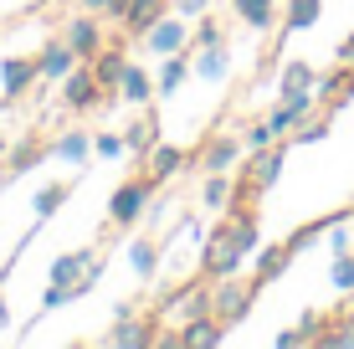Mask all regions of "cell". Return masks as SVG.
<instances>
[{
    "instance_id": "obj_1",
    "label": "cell",
    "mask_w": 354,
    "mask_h": 349,
    "mask_svg": "<svg viewBox=\"0 0 354 349\" xmlns=\"http://www.w3.org/2000/svg\"><path fill=\"white\" fill-rule=\"evenodd\" d=\"M257 293H262L257 278H241V283H236V272H231V278H216V283H211V314L231 329V323L247 319V308H252V298H257Z\"/></svg>"
},
{
    "instance_id": "obj_2",
    "label": "cell",
    "mask_w": 354,
    "mask_h": 349,
    "mask_svg": "<svg viewBox=\"0 0 354 349\" xmlns=\"http://www.w3.org/2000/svg\"><path fill=\"white\" fill-rule=\"evenodd\" d=\"M154 190H160V180H154L149 170L133 175V180H124V185L113 190V200H108V221H113V226H133L144 211H149Z\"/></svg>"
},
{
    "instance_id": "obj_3",
    "label": "cell",
    "mask_w": 354,
    "mask_h": 349,
    "mask_svg": "<svg viewBox=\"0 0 354 349\" xmlns=\"http://www.w3.org/2000/svg\"><path fill=\"white\" fill-rule=\"evenodd\" d=\"M241 164H247L252 196H267V190L277 185V175H283V164H288V139L283 144H267V149H257L252 160H241Z\"/></svg>"
},
{
    "instance_id": "obj_4",
    "label": "cell",
    "mask_w": 354,
    "mask_h": 349,
    "mask_svg": "<svg viewBox=\"0 0 354 349\" xmlns=\"http://www.w3.org/2000/svg\"><path fill=\"white\" fill-rule=\"evenodd\" d=\"M103 82H97L93 77V67H72L67 72V77H62V98H67V108H72V113H88V108H97V103H103Z\"/></svg>"
},
{
    "instance_id": "obj_5",
    "label": "cell",
    "mask_w": 354,
    "mask_h": 349,
    "mask_svg": "<svg viewBox=\"0 0 354 349\" xmlns=\"http://www.w3.org/2000/svg\"><path fill=\"white\" fill-rule=\"evenodd\" d=\"M144 46H149L154 57H175V52H185V46H190V31L180 26L175 16H160L149 31H144Z\"/></svg>"
},
{
    "instance_id": "obj_6",
    "label": "cell",
    "mask_w": 354,
    "mask_h": 349,
    "mask_svg": "<svg viewBox=\"0 0 354 349\" xmlns=\"http://www.w3.org/2000/svg\"><path fill=\"white\" fill-rule=\"evenodd\" d=\"M62 41L77 52V62H93L97 52H103V31H97V21L93 16H72L67 21V31H62Z\"/></svg>"
},
{
    "instance_id": "obj_7",
    "label": "cell",
    "mask_w": 354,
    "mask_h": 349,
    "mask_svg": "<svg viewBox=\"0 0 354 349\" xmlns=\"http://www.w3.org/2000/svg\"><path fill=\"white\" fill-rule=\"evenodd\" d=\"M154 339H160V334H154L149 323H139L133 314H113V329L103 334L108 349H118V344H124V349H144V344H154Z\"/></svg>"
},
{
    "instance_id": "obj_8",
    "label": "cell",
    "mask_w": 354,
    "mask_h": 349,
    "mask_svg": "<svg viewBox=\"0 0 354 349\" xmlns=\"http://www.w3.org/2000/svg\"><path fill=\"white\" fill-rule=\"evenodd\" d=\"M97 262H103V257H97V252H93V247H77V252H62V257H57V262H52V272H46V283H82V278H88V272L97 267Z\"/></svg>"
},
{
    "instance_id": "obj_9",
    "label": "cell",
    "mask_w": 354,
    "mask_h": 349,
    "mask_svg": "<svg viewBox=\"0 0 354 349\" xmlns=\"http://www.w3.org/2000/svg\"><path fill=\"white\" fill-rule=\"evenodd\" d=\"M221 339H226V323L216 314H195V319H185V329H180V349H211Z\"/></svg>"
},
{
    "instance_id": "obj_10",
    "label": "cell",
    "mask_w": 354,
    "mask_h": 349,
    "mask_svg": "<svg viewBox=\"0 0 354 349\" xmlns=\"http://www.w3.org/2000/svg\"><path fill=\"white\" fill-rule=\"evenodd\" d=\"M31 82H41L36 57H6V62H0V93H6V98H21Z\"/></svg>"
},
{
    "instance_id": "obj_11",
    "label": "cell",
    "mask_w": 354,
    "mask_h": 349,
    "mask_svg": "<svg viewBox=\"0 0 354 349\" xmlns=\"http://www.w3.org/2000/svg\"><path fill=\"white\" fill-rule=\"evenodd\" d=\"M241 149H247V144H241V139H211V144H205V149H201V170L205 175H231V164H236L241 160Z\"/></svg>"
},
{
    "instance_id": "obj_12",
    "label": "cell",
    "mask_w": 354,
    "mask_h": 349,
    "mask_svg": "<svg viewBox=\"0 0 354 349\" xmlns=\"http://www.w3.org/2000/svg\"><path fill=\"white\" fill-rule=\"evenodd\" d=\"M72 67H77V52H72L67 41H46L41 57H36V72H41V82H62Z\"/></svg>"
},
{
    "instance_id": "obj_13",
    "label": "cell",
    "mask_w": 354,
    "mask_h": 349,
    "mask_svg": "<svg viewBox=\"0 0 354 349\" xmlns=\"http://www.w3.org/2000/svg\"><path fill=\"white\" fill-rule=\"evenodd\" d=\"M93 77L103 82L108 93H118V77H124V67H129V57H124V36H118V46H103V52L93 57Z\"/></svg>"
},
{
    "instance_id": "obj_14",
    "label": "cell",
    "mask_w": 354,
    "mask_h": 349,
    "mask_svg": "<svg viewBox=\"0 0 354 349\" xmlns=\"http://www.w3.org/2000/svg\"><path fill=\"white\" fill-rule=\"evenodd\" d=\"M144 170L165 185V180H175L180 170H185V149H175V144H154V149L144 154Z\"/></svg>"
},
{
    "instance_id": "obj_15",
    "label": "cell",
    "mask_w": 354,
    "mask_h": 349,
    "mask_svg": "<svg viewBox=\"0 0 354 349\" xmlns=\"http://www.w3.org/2000/svg\"><path fill=\"white\" fill-rule=\"evenodd\" d=\"M226 67H231V52H226V46H195L190 77H201V82H221V77H226Z\"/></svg>"
},
{
    "instance_id": "obj_16",
    "label": "cell",
    "mask_w": 354,
    "mask_h": 349,
    "mask_svg": "<svg viewBox=\"0 0 354 349\" xmlns=\"http://www.w3.org/2000/svg\"><path fill=\"white\" fill-rule=\"evenodd\" d=\"M160 16H165V0H129V10H124V21H118V26H124L129 36H144ZM129 36H124V41H129Z\"/></svg>"
},
{
    "instance_id": "obj_17",
    "label": "cell",
    "mask_w": 354,
    "mask_h": 349,
    "mask_svg": "<svg viewBox=\"0 0 354 349\" xmlns=\"http://www.w3.org/2000/svg\"><path fill=\"white\" fill-rule=\"evenodd\" d=\"M46 154H52V160H62V164H82V160L93 154V134H82V129H67L62 139H52V149H46Z\"/></svg>"
},
{
    "instance_id": "obj_18",
    "label": "cell",
    "mask_w": 354,
    "mask_h": 349,
    "mask_svg": "<svg viewBox=\"0 0 354 349\" xmlns=\"http://www.w3.org/2000/svg\"><path fill=\"white\" fill-rule=\"evenodd\" d=\"M118 98H124V103H149L154 98V77H149V72H144V67H124V77H118Z\"/></svg>"
},
{
    "instance_id": "obj_19",
    "label": "cell",
    "mask_w": 354,
    "mask_h": 349,
    "mask_svg": "<svg viewBox=\"0 0 354 349\" xmlns=\"http://www.w3.org/2000/svg\"><path fill=\"white\" fill-rule=\"evenodd\" d=\"M231 10H236V21H247L257 31H267L277 21V0H231Z\"/></svg>"
},
{
    "instance_id": "obj_20",
    "label": "cell",
    "mask_w": 354,
    "mask_h": 349,
    "mask_svg": "<svg viewBox=\"0 0 354 349\" xmlns=\"http://www.w3.org/2000/svg\"><path fill=\"white\" fill-rule=\"evenodd\" d=\"M190 77V62H185V52H175V57H165L160 62V82H154V93L160 98H169V93H180V82Z\"/></svg>"
},
{
    "instance_id": "obj_21",
    "label": "cell",
    "mask_w": 354,
    "mask_h": 349,
    "mask_svg": "<svg viewBox=\"0 0 354 349\" xmlns=\"http://www.w3.org/2000/svg\"><path fill=\"white\" fill-rule=\"evenodd\" d=\"M288 262H292V242H277V247H267L262 257H257V272H252V278H257V283L267 287V283L277 278V272L288 267Z\"/></svg>"
},
{
    "instance_id": "obj_22",
    "label": "cell",
    "mask_w": 354,
    "mask_h": 349,
    "mask_svg": "<svg viewBox=\"0 0 354 349\" xmlns=\"http://www.w3.org/2000/svg\"><path fill=\"white\" fill-rule=\"evenodd\" d=\"M319 16H324V0H292L288 16H283V31H288V36H292V31H308Z\"/></svg>"
},
{
    "instance_id": "obj_23",
    "label": "cell",
    "mask_w": 354,
    "mask_h": 349,
    "mask_svg": "<svg viewBox=\"0 0 354 349\" xmlns=\"http://www.w3.org/2000/svg\"><path fill=\"white\" fill-rule=\"evenodd\" d=\"M124 144H129V154H139V160H144V154L160 144V118H139V124L124 134Z\"/></svg>"
},
{
    "instance_id": "obj_24",
    "label": "cell",
    "mask_w": 354,
    "mask_h": 349,
    "mask_svg": "<svg viewBox=\"0 0 354 349\" xmlns=\"http://www.w3.org/2000/svg\"><path fill=\"white\" fill-rule=\"evenodd\" d=\"M201 206H205V211H226V206H231V175H205Z\"/></svg>"
},
{
    "instance_id": "obj_25",
    "label": "cell",
    "mask_w": 354,
    "mask_h": 349,
    "mask_svg": "<svg viewBox=\"0 0 354 349\" xmlns=\"http://www.w3.org/2000/svg\"><path fill=\"white\" fill-rule=\"evenodd\" d=\"M129 262H133V272L149 283L154 272H160V247H154V242H133V247H129Z\"/></svg>"
},
{
    "instance_id": "obj_26",
    "label": "cell",
    "mask_w": 354,
    "mask_h": 349,
    "mask_svg": "<svg viewBox=\"0 0 354 349\" xmlns=\"http://www.w3.org/2000/svg\"><path fill=\"white\" fill-rule=\"evenodd\" d=\"M62 200H67V185H41V190H36V200H31L36 221H46V216H57V211H62Z\"/></svg>"
},
{
    "instance_id": "obj_27",
    "label": "cell",
    "mask_w": 354,
    "mask_h": 349,
    "mask_svg": "<svg viewBox=\"0 0 354 349\" xmlns=\"http://www.w3.org/2000/svg\"><path fill=\"white\" fill-rule=\"evenodd\" d=\"M313 88V67L308 62H283V88L277 93H308Z\"/></svg>"
},
{
    "instance_id": "obj_28",
    "label": "cell",
    "mask_w": 354,
    "mask_h": 349,
    "mask_svg": "<svg viewBox=\"0 0 354 349\" xmlns=\"http://www.w3.org/2000/svg\"><path fill=\"white\" fill-rule=\"evenodd\" d=\"M328 278H334V287H339V293H354V252H339V257H334V272H328Z\"/></svg>"
},
{
    "instance_id": "obj_29",
    "label": "cell",
    "mask_w": 354,
    "mask_h": 349,
    "mask_svg": "<svg viewBox=\"0 0 354 349\" xmlns=\"http://www.w3.org/2000/svg\"><path fill=\"white\" fill-rule=\"evenodd\" d=\"M93 154H97V160H124L129 144H124V134H97L93 139Z\"/></svg>"
},
{
    "instance_id": "obj_30",
    "label": "cell",
    "mask_w": 354,
    "mask_h": 349,
    "mask_svg": "<svg viewBox=\"0 0 354 349\" xmlns=\"http://www.w3.org/2000/svg\"><path fill=\"white\" fill-rule=\"evenodd\" d=\"M319 139H328V118H313V124H298L288 134V144H319Z\"/></svg>"
},
{
    "instance_id": "obj_31",
    "label": "cell",
    "mask_w": 354,
    "mask_h": 349,
    "mask_svg": "<svg viewBox=\"0 0 354 349\" xmlns=\"http://www.w3.org/2000/svg\"><path fill=\"white\" fill-rule=\"evenodd\" d=\"M190 41H195V46H226V31L216 26L211 16H201V26H195V36H190Z\"/></svg>"
},
{
    "instance_id": "obj_32",
    "label": "cell",
    "mask_w": 354,
    "mask_h": 349,
    "mask_svg": "<svg viewBox=\"0 0 354 349\" xmlns=\"http://www.w3.org/2000/svg\"><path fill=\"white\" fill-rule=\"evenodd\" d=\"M241 144H247V149L257 154V149H267V144H277V134L267 129V118H262V124H252V129H247V139H241Z\"/></svg>"
},
{
    "instance_id": "obj_33",
    "label": "cell",
    "mask_w": 354,
    "mask_h": 349,
    "mask_svg": "<svg viewBox=\"0 0 354 349\" xmlns=\"http://www.w3.org/2000/svg\"><path fill=\"white\" fill-rule=\"evenodd\" d=\"M82 10H108V16H113V21H124L129 0H82Z\"/></svg>"
},
{
    "instance_id": "obj_34",
    "label": "cell",
    "mask_w": 354,
    "mask_h": 349,
    "mask_svg": "<svg viewBox=\"0 0 354 349\" xmlns=\"http://www.w3.org/2000/svg\"><path fill=\"white\" fill-rule=\"evenodd\" d=\"M319 344L324 349H349L354 344V329H328V334H319Z\"/></svg>"
},
{
    "instance_id": "obj_35",
    "label": "cell",
    "mask_w": 354,
    "mask_h": 349,
    "mask_svg": "<svg viewBox=\"0 0 354 349\" xmlns=\"http://www.w3.org/2000/svg\"><path fill=\"white\" fill-rule=\"evenodd\" d=\"M175 10H180V16H205L211 0H175Z\"/></svg>"
},
{
    "instance_id": "obj_36",
    "label": "cell",
    "mask_w": 354,
    "mask_h": 349,
    "mask_svg": "<svg viewBox=\"0 0 354 349\" xmlns=\"http://www.w3.org/2000/svg\"><path fill=\"white\" fill-rule=\"evenodd\" d=\"M292 344H308V334H303V329H283V334H277V349H292Z\"/></svg>"
},
{
    "instance_id": "obj_37",
    "label": "cell",
    "mask_w": 354,
    "mask_h": 349,
    "mask_svg": "<svg viewBox=\"0 0 354 349\" xmlns=\"http://www.w3.org/2000/svg\"><path fill=\"white\" fill-rule=\"evenodd\" d=\"M339 62H354V36H349L344 46H339Z\"/></svg>"
},
{
    "instance_id": "obj_38",
    "label": "cell",
    "mask_w": 354,
    "mask_h": 349,
    "mask_svg": "<svg viewBox=\"0 0 354 349\" xmlns=\"http://www.w3.org/2000/svg\"><path fill=\"white\" fill-rule=\"evenodd\" d=\"M10 323V303H6V293H0V329Z\"/></svg>"
},
{
    "instance_id": "obj_39",
    "label": "cell",
    "mask_w": 354,
    "mask_h": 349,
    "mask_svg": "<svg viewBox=\"0 0 354 349\" xmlns=\"http://www.w3.org/2000/svg\"><path fill=\"white\" fill-rule=\"evenodd\" d=\"M6 154H10V139H6V134H0V164H6Z\"/></svg>"
},
{
    "instance_id": "obj_40",
    "label": "cell",
    "mask_w": 354,
    "mask_h": 349,
    "mask_svg": "<svg viewBox=\"0 0 354 349\" xmlns=\"http://www.w3.org/2000/svg\"><path fill=\"white\" fill-rule=\"evenodd\" d=\"M349 252H354V242H349Z\"/></svg>"
}]
</instances>
